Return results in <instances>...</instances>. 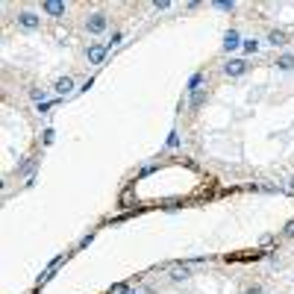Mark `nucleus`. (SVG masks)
<instances>
[{
	"label": "nucleus",
	"instance_id": "nucleus-21",
	"mask_svg": "<svg viewBox=\"0 0 294 294\" xmlns=\"http://www.w3.org/2000/svg\"><path fill=\"white\" fill-rule=\"evenodd\" d=\"M180 144V138H177V133H171V138H168V147H177Z\"/></svg>",
	"mask_w": 294,
	"mask_h": 294
},
{
	"label": "nucleus",
	"instance_id": "nucleus-7",
	"mask_svg": "<svg viewBox=\"0 0 294 294\" xmlns=\"http://www.w3.org/2000/svg\"><path fill=\"white\" fill-rule=\"evenodd\" d=\"M268 44H274V47H283V44H289V35H286V29H271V32H268Z\"/></svg>",
	"mask_w": 294,
	"mask_h": 294
},
{
	"label": "nucleus",
	"instance_id": "nucleus-3",
	"mask_svg": "<svg viewBox=\"0 0 294 294\" xmlns=\"http://www.w3.org/2000/svg\"><path fill=\"white\" fill-rule=\"evenodd\" d=\"M106 53H109V47H106V44H88V47H85V59H88L91 65H103Z\"/></svg>",
	"mask_w": 294,
	"mask_h": 294
},
{
	"label": "nucleus",
	"instance_id": "nucleus-22",
	"mask_svg": "<svg viewBox=\"0 0 294 294\" xmlns=\"http://www.w3.org/2000/svg\"><path fill=\"white\" fill-rule=\"evenodd\" d=\"M186 277H188V271H186V268H183V271H174V280H186Z\"/></svg>",
	"mask_w": 294,
	"mask_h": 294
},
{
	"label": "nucleus",
	"instance_id": "nucleus-16",
	"mask_svg": "<svg viewBox=\"0 0 294 294\" xmlns=\"http://www.w3.org/2000/svg\"><path fill=\"white\" fill-rule=\"evenodd\" d=\"M29 168H32V159H27V162H21V165H18V171H15V174H18V177H21V174H27V171H29Z\"/></svg>",
	"mask_w": 294,
	"mask_h": 294
},
{
	"label": "nucleus",
	"instance_id": "nucleus-17",
	"mask_svg": "<svg viewBox=\"0 0 294 294\" xmlns=\"http://www.w3.org/2000/svg\"><path fill=\"white\" fill-rule=\"evenodd\" d=\"M121 38H124V32H112V38H109V41H106V47H112V44H118V41H121Z\"/></svg>",
	"mask_w": 294,
	"mask_h": 294
},
{
	"label": "nucleus",
	"instance_id": "nucleus-20",
	"mask_svg": "<svg viewBox=\"0 0 294 294\" xmlns=\"http://www.w3.org/2000/svg\"><path fill=\"white\" fill-rule=\"evenodd\" d=\"M53 135H56L53 130H44V144H50V141H53Z\"/></svg>",
	"mask_w": 294,
	"mask_h": 294
},
{
	"label": "nucleus",
	"instance_id": "nucleus-15",
	"mask_svg": "<svg viewBox=\"0 0 294 294\" xmlns=\"http://www.w3.org/2000/svg\"><path fill=\"white\" fill-rule=\"evenodd\" d=\"M215 6H218V9H227V12H233V9H236V3H233V0H218Z\"/></svg>",
	"mask_w": 294,
	"mask_h": 294
},
{
	"label": "nucleus",
	"instance_id": "nucleus-5",
	"mask_svg": "<svg viewBox=\"0 0 294 294\" xmlns=\"http://www.w3.org/2000/svg\"><path fill=\"white\" fill-rule=\"evenodd\" d=\"M41 12L50 15V18H62V15H65V3H59V0H44V3H41Z\"/></svg>",
	"mask_w": 294,
	"mask_h": 294
},
{
	"label": "nucleus",
	"instance_id": "nucleus-12",
	"mask_svg": "<svg viewBox=\"0 0 294 294\" xmlns=\"http://www.w3.org/2000/svg\"><path fill=\"white\" fill-rule=\"evenodd\" d=\"M29 97H32L35 103H47V91H44V88H29Z\"/></svg>",
	"mask_w": 294,
	"mask_h": 294
},
{
	"label": "nucleus",
	"instance_id": "nucleus-6",
	"mask_svg": "<svg viewBox=\"0 0 294 294\" xmlns=\"http://www.w3.org/2000/svg\"><path fill=\"white\" fill-rule=\"evenodd\" d=\"M244 41H241V35H239V29H227V35H224V50L230 53V50H239Z\"/></svg>",
	"mask_w": 294,
	"mask_h": 294
},
{
	"label": "nucleus",
	"instance_id": "nucleus-8",
	"mask_svg": "<svg viewBox=\"0 0 294 294\" xmlns=\"http://www.w3.org/2000/svg\"><path fill=\"white\" fill-rule=\"evenodd\" d=\"M206 97H209V94H206V88H200V91H194V94L188 97V109H191V112H197V109H200V106L206 103Z\"/></svg>",
	"mask_w": 294,
	"mask_h": 294
},
{
	"label": "nucleus",
	"instance_id": "nucleus-10",
	"mask_svg": "<svg viewBox=\"0 0 294 294\" xmlns=\"http://www.w3.org/2000/svg\"><path fill=\"white\" fill-rule=\"evenodd\" d=\"M277 68H280V71H292V68H294V53H283V56H277Z\"/></svg>",
	"mask_w": 294,
	"mask_h": 294
},
{
	"label": "nucleus",
	"instance_id": "nucleus-11",
	"mask_svg": "<svg viewBox=\"0 0 294 294\" xmlns=\"http://www.w3.org/2000/svg\"><path fill=\"white\" fill-rule=\"evenodd\" d=\"M200 82H203V74H194V77L188 80V85H186V91H188V94H194V91H200Z\"/></svg>",
	"mask_w": 294,
	"mask_h": 294
},
{
	"label": "nucleus",
	"instance_id": "nucleus-23",
	"mask_svg": "<svg viewBox=\"0 0 294 294\" xmlns=\"http://www.w3.org/2000/svg\"><path fill=\"white\" fill-rule=\"evenodd\" d=\"M286 236H294V221L289 224V230H286Z\"/></svg>",
	"mask_w": 294,
	"mask_h": 294
},
{
	"label": "nucleus",
	"instance_id": "nucleus-1",
	"mask_svg": "<svg viewBox=\"0 0 294 294\" xmlns=\"http://www.w3.org/2000/svg\"><path fill=\"white\" fill-rule=\"evenodd\" d=\"M106 27H109V18H106L103 12H94V15L85 18V29H88V35H100V32H106Z\"/></svg>",
	"mask_w": 294,
	"mask_h": 294
},
{
	"label": "nucleus",
	"instance_id": "nucleus-19",
	"mask_svg": "<svg viewBox=\"0 0 294 294\" xmlns=\"http://www.w3.org/2000/svg\"><path fill=\"white\" fill-rule=\"evenodd\" d=\"M94 241V233H88V236H82V241H80V247H88Z\"/></svg>",
	"mask_w": 294,
	"mask_h": 294
},
{
	"label": "nucleus",
	"instance_id": "nucleus-13",
	"mask_svg": "<svg viewBox=\"0 0 294 294\" xmlns=\"http://www.w3.org/2000/svg\"><path fill=\"white\" fill-rule=\"evenodd\" d=\"M241 47H244V53H256V50H259V41H256V38H247Z\"/></svg>",
	"mask_w": 294,
	"mask_h": 294
},
{
	"label": "nucleus",
	"instance_id": "nucleus-4",
	"mask_svg": "<svg viewBox=\"0 0 294 294\" xmlns=\"http://www.w3.org/2000/svg\"><path fill=\"white\" fill-rule=\"evenodd\" d=\"M224 74H227V77H244V74H247V62H244V59H230V62L224 65Z\"/></svg>",
	"mask_w": 294,
	"mask_h": 294
},
{
	"label": "nucleus",
	"instance_id": "nucleus-14",
	"mask_svg": "<svg viewBox=\"0 0 294 294\" xmlns=\"http://www.w3.org/2000/svg\"><path fill=\"white\" fill-rule=\"evenodd\" d=\"M109 294H130V286H127V283H115V286L109 289Z\"/></svg>",
	"mask_w": 294,
	"mask_h": 294
},
{
	"label": "nucleus",
	"instance_id": "nucleus-2",
	"mask_svg": "<svg viewBox=\"0 0 294 294\" xmlns=\"http://www.w3.org/2000/svg\"><path fill=\"white\" fill-rule=\"evenodd\" d=\"M18 27L27 29V32H35V29L41 27V18H38L35 12H18Z\"/></svg>",
	"mask_w": 294,
	"mask_h": 294
},
{
	"label": "nucleus",
	"instance_id": "nucleus-9",
	"mask_svg": "<svg viewBox=\"0 0 294 294\" xmlns=\"http://www.w3.org/2000/svg\"><path fill=\"white\" fill-rule=\"evenodd\" d=\"M53 88H56V94H71V91H74V80H71V77H59Z\"/></svg>",
	"mask_w": 294,
	"mask_h": 294
},
{
	"label": "nucleus",
	"instance_id": "nucleus-18",
	"mask_svg": "<svg viewBox=\"0 0 294 294\" xmlns=\"http://www.w3.org/2000/svg\"><path fill=\"white\" fill-rule=\"evenodd\" d=\"M247 294H265V289L259 283H253V286H247Z\"/></svg>",
	"mask_w": 294,
	"mask_h": 294
}]
</instances>
